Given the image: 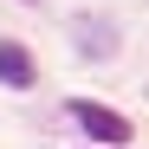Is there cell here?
<instances>
[{"instance_id": "6da1fadb", "label": "cell", "mask_w": 149, "mask_h": 149, "mask_svg": "<svg viewBox=\"0 0 149 149\" xmlns=\"http://www.w3.org/2000/svg\"><path fill=\"white\" fill-rule=\"evenodd\" d=\"M71 117H78V130L91 136V143H130V117H117V110H104V104H91V97H71Z\"/></svg>"}, {"instance_id": "7a4b0ae2", "label": "cell", "mask_w": 149, "mask_h": 149, "mask_svg": "<svg viewBox=\"0 0 149 149\" xmlns=\"http://www.w3.org/2000/svg\"><path fill=\"white\" fill-rule=\"evenodd\" d=\"M33 78H39L33 52L19 39H0V84H7V91H33Z\"/></svg>"}]
</instances>
